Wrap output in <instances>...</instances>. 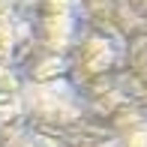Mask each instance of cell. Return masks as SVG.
<instances>
[{
	"label": "cell",
	"mask_w": 147,
	"mask_h": 147,
	"mask_svg": "<svg viewBox=\"0 0 147 147\" xmlns=\"http://www.w3.org/2000/svg\"><path fill=\"white\" fill-rule=\"evenodd\" d=\"M24 111L42 129H72L81 123L84 102L63 81H39L24 96Z\"/></svg>",
	"instance_id": "cell-1"
},
{
	"label": "cell",
	"mask_w": 147,
	"mask_h": 147,
	"mask_svg": "<svg viewBox=\"0 0 147 147\" xmlns=\"http://www.w3.org/2000/svg\"><path fill=\"white\" fill-rule=\"evenodd\" d=\"M75 147H117L114 135H87V138H78Z\"/></svg>",
	"instance_id": "cell-4"
},
{
	"label": "cell",
	"mask_w": 147,
	"mask_h": 147,
	"mask_svg": "<svg viewBox=\"0 0 147 147\" xmlns=\"http://www.w3.org/2000/svg\"><path fill=\"white\" fill-rule=\"evenodd\" d=\"M9 147H60L54 138H48L45 132H21Z\"/></svg>",
	"instance_id": "cell-3"
},
{
	"label": "cell",
	"mask_w": 147,
	"mask_h": 147,
	"mask_svg": "<svg viewBox=\"0 0 147 147\" xmlns=\"http://www.w3.org/2000/svg\"><path fill=\"white\" fill-rule=\"evenodd\" d=\"M114 141L117 147H147V114H135V111L117 114Z\"/></svg>",
	"instance_id": "cell-2"
}]
</instances>
